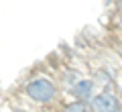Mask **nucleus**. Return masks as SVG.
<instances>
[{"instance_id": "nucleus-1", "label": "nucleus", "mask_w": 122, "mask_h": 112, "mask_svg": "<svg viewBox=\"0 0 122 112\" xmlns=\"http://www.w3.org/2000/svg\"><path fill=\"white\" fill-rule=\"evenodd\" d=\"M25 96L30 100L33 104H39V106H49L57 100L59 96V88L53 82L51 78H45V75H39V78H33L25 84Z\"/></svg>"}, {"instance_id": "nucleus-2", "label": "nucleus", "mask_w": 122, "mask_h": 112, "mask_svg": "<svg viewBox=\"0 0 122 112\" xmlns=\"http://www.w3.org/2000/svg\"><path fill=\"white\" fill-rule=\"evenodd\" d=\"M90 112H120V96L112 90H100L87 102Z\"/></svg>"}, {"instance_id": "nucleus-3", "label": "nucleus", "mask_w": 122, "mask_h": 112, "mask_svg": "<svg viewBox=\"0 0 122 112\" xmlns=\"http://www.w3.org/2000/svg\"><path fill=\"white\" fill-rule=\"evenodd\" d=\"M69 94H71L73 100L87 104L90 98L96 94V84H94V80H90V78H79L77 82L69 88Z\"/></svg>"}, {"instance_id": "nucleus-4", "label": "nucleus", "mask_w": 122, "mask_h": 112, "mask_svg": "<svg viewBox=\"0 0 122 112\" xmlns=\"http://www.w3.org/2000/svg\"><path fill=\"white\" fill-rule=\"evenodd\" d=\"M61 112H90V110H87V104L86 102H77V100H73V102L63 104Z\"/></svg>"}, {"instance_id": "nucleus-5", "label": "nucleus", "mask_w": 122, "mask_h": 112, "mask_svg": "<svg viewBox=\"0 0 122 112\" xmlns=\"http://www.w3.org/2000/svg\"><path fill=\"white\" fill-rule=\"evenodd\" d=\"M12 112H29V110H25V108H16V110H12Z\"/></svg>"}]
</instances>
